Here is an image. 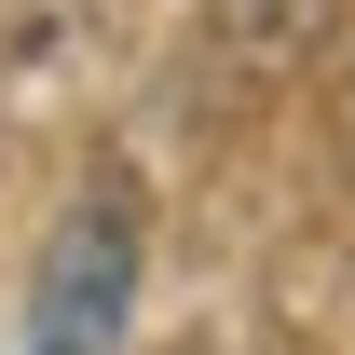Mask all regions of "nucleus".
<instances>
[{
	"label": "nucleus",
	"instance_id": "nucleus-1",
	"mask_svg": "<svg viewBox=\"0 0 355 355\" xmlns=\"http://www.w3.org/2000/svg\"><path fill=\"white\" fill-rule=\"evenodd\" d=\"M137 328V219L96 191L69 205L42 246V287H28V355H123Z\"/></svg>",
	"mask_w": 355,
	"mask_h": 355
}]
</instances>
